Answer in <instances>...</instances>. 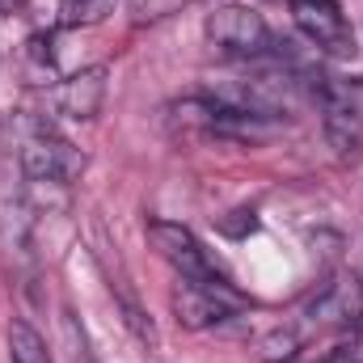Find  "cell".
<instances>
[{
	"label": "cell",
	"instance_id": "obj_1",
	"mask_svg": "<svg viewBox=\"0 0 363 363\" xmlns=\"http://www.w3.org/2000/svg\"><path fill=\"white\" fill-rule=\"evenodd\" d=\"M317 106H321V127H325L330 148L342 161L363 157V77L325 81L317 89Z\"/></svg>",
	"mask_w": 363,
	"mask_h": 363
},
{
	"label": "cell",
	"instance_id": "obj_2",
	"mask_svg": "<svg viewBox=\"0 0 363 363\" xmlns=\"http://www.w3.org/2000/svg\"><path fill=\"white\" fill-rule=\"evenodd\" d=\"M203 34H207L211 47H220L224 55H237V60H254V55L271 51V30H267L262 13H254L245 4L211 9L207 21H203Z\"/></svg>",
	"mask_w": 363,
	"mask_h": 363
},
{
	"label": "cell",
	"instance_id": "obj_3",
	"mask_svg": "<svg viewBox=\"0 0 363 363\" xmlns=\"http://www.w3.org/2000/svg\"><path fill=\"white\" fill-rule=\"evenodd\" d=\"M148 241H152V250L161 254V262L174 267L178 279H186V283H220L216 267L207 262V250L199 245V237H194L186 224L148 220Z\"/></svg>",
	"mask_w": 363,
	"mask_h": 363
},
{
	"label": "cell",
	"instance_id": "obj_4",
	"mask_svg": "<svg viewBox=\"0 0 363 363\" xmlns=\"http://www.w3.org/2000/svg\"><path fill=\"white\" fill-rule=\"evenodd\" d=\"M300 34L325 55H355V30L338 0H287Z\"/></svg>",
	"mask_w": 363,
	"mask_h": 363
},
{
	"label": "cell",
	"instance_id": "obj_5",
	"mask_svg": "<svg viewBox=\"0 0 363 363\" xmlns=\"http://www.w3.org/2000/svg\"><path fill=\"white\" fill-rule=\"evenodd\" d=\"M21 169H26V178L38 182V186H68V182L81 178L85 157H81L68 140L30 135L26 148H21Z\"/></svg>",
	"mask_w": 363,
	"mask_h": 363
},
{
	"label": "cell",
	"instance_id": "obj_6",
	"mask_svg": "<svg viewBox=\"0 0 363 363\" xmlns=\"http://www.w3.org/2000/svg\"><path fill=\"white\" fill-rule=\"evenodd\" d=\"M237 296L228 291V283H186L182 279L178 296H174V313L186 330H207V325H220L237 313Z\"/></svg>",
	"mask_w": 363,
	"mask_h": 363
},
{
	"label": "cell",
	"instance_id": "obj_7",
	"mask_svg": "<svg viewBox=\"0 0 363 363\" xmlns=\"http://www.w3.org/2000/svg\"><path fill=\"white\" fill-rule=\"evenodd\" d=\"M106 64H93L85 72H77V77H68L64 85H60V110L68 114V118H93L97 110H101V101H106Z\"/></svg>",
	"mask_w": 363,
	"mask_h": 363
},
{
	"label": "cell",
	"instance_id": "obj_8",
	"mask_svg": "<svg viewBox=\"0 0 363 363\" xmlns=\"http://www.w3.org/2000/svg\"><path fill=\"white\" fill-rule=\"evenodd\" d=\"M9 363H51L47 342L38 338L34 325H26V321L9 325Z\"/></svg>",
	"mask_w": 363,
	"mask_h": 363
},
{
	"label": "cell",
	"instance_id": "obj_9",
	"mask_svg": "<svg viewBox=\"0 0 363 363\" xmlns=\"http://www.w3.org/2000/svg\"><path fill=\"white\" fill-rule=\"evenodd\" d=\"M114 9V0H60V21L64 26H93Z\"/></svg>",
	"mask_w": 363,
	"mask_h": 363
},
{
	"label": "cell",
	"instance_id": "obj_10",
	"mask_svg": "<svg viewBox=\"0 0 363 363\" xmlns=\"http://www.w3.org/2000/svg\"><path fill=\"white\" fill-rule=\"evenodd\" d=\"M325 363H363V355H359V347H338Z\"/></svg>",
	"mask_w": 363,
	"mask_h": 363
}]
</instances>
